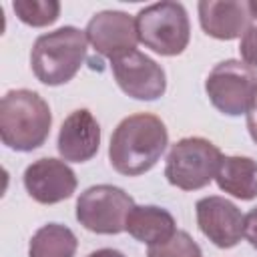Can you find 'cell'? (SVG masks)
I'll use <instances>...</instances> for the list:
<instances>
[{"label": "cell", "instance_id": "cell-1", "mask_svg": "<svg viewBox=\"0 0 257 257\" xmlns=\"http://www.w3.org/2000/svg\"><path fill=\"white\" fill-rule=\"evenodd\" d=\"M167 143L165 122L151 112H137L116 124L108 145V161L116 173L139 177L157 165Z\"/></svg>", "mask_w": 257, "mask_h": 257}, {"label": "cell", "instance_id": "cell-2", "mask_svg": "<svg viewBox=\"0 0 257 257\" xmlns=\"http://www.w3.org/2000/svg\"><path fill=\"white\" fill-rule=\"evenodd\" d=\"M48 102L34 90H8L0 100V139L12 151H34L50 135Z\"/></svg>", "mask_w": 257, "mask_h": 257}, {"label": "cell", "instance_id": "cell-3", "mask_svg": "<svg viewBox=\"0 0 257 257\" xmlns=\"http://www.w3.org/2000/svg\"><path fill=\"white\" fill-rule=\"evenodd\" d=\"M86 34L74 26H62L34 40L30 66L34 76L48 84H66L86 58Z\"/></svg>", "mask_w": 257, "mask_h": 257}, {"label": "cell", "instance_id": "cell-4", "mask_svg": "<svg viewBox=\"0 0 257 257\" xmlns=\"http://www.w3.org/2000/svg\"><path fill=\"white\" fill-rule=\"evenodd\" d=\"M139 42L163 56L181 54L191 38V24L181 2H157L139 10L137 18Z\"/></svg>", "mask_w": 257, "mask_h": 257}, {"label": "cell", "instance_id": "cell-5", "mask_svg": "<svg viewBox=\"0 0 257 257\" xmlns=\"http://www.w3.org/2000/svg\"><path fill=\"white\" fill-rule=\"evenodd\" d=\"M223 161L217 145L203 137H187L177 141L165 163L167 181L183 191H197L209 185Z\"/></svg>", "mask_w": 257, "mask_h": 257}, {"label": "cell", "instance_id": "cell-6", "mask_svg": "<svg viewBox=\"0 0 257 257\" xmlns=\"http://www.w3.org/2000/svg\"><path fill=\"white\" fill-rule=\"evenodd\" d=\"M205 92L219 112L227 116L247 114L257 102V72L241 60H223L207 74Z\"/></svg>", "mask_w": 257, "mask_h": 257}, {"label": "cell", "instance_id": "cell-7", "mask_svg": "<svg viewBox=\"0 0 257 257\" xmlns=\"http://www.w3.org/2000/svg\"><path fill=\"white\" fill-rule=\"evenodd\" d=\"M135 201L128 193L114 185H94L76 199L78 223L100 235H116L126 229V217Z\"/></svg>", "mask_w": 257, "mask_h": 257}, {"label": "cell", "instance_id": "cell-8", "mask_svg": "<svg viewBox=\"0 0 257 257\" xmlns=\"http://www.w3.org/2000/svg\"><path fill=\"white\" fill-rule=\"evenodd\" d=\"M110 68L120 90L137 100H155L167 90V76L161 64L139 50L110 60Z\"/></svg>", "mask_w": 257, "mask_h": 257}, {"label": "cell", "instance_id": "cell-9", "mask_svg": "<svg viewBox=\"0 0 257 257\" xmlns=\"http://www.w3.org/2000/svg\"><path fill=\"white\" fill-rule=\"evenodd\" d=\"M84 34L92 48L110 60L137 50L139 42L135 18L120 10H102L94 14L86 24Z\"/></svg>", "mask_w": 257, "mask_h": 257}, {"label": "cell", "instance_id": "cell-10", "mask_svg": "<svg viewBox=\"0 0 257 257\" xmlns=\"http://www.w3.org/2000/svg\"><path fill=\"white\" fill-rule=\"evenodd\" d=\"M195 213L201 233L219 249H231L241 241L245 217L229 199L217 195L203 197L197 201Z\"/></svg>", "mask_w": 257, "mask_h": 257}, {"label": "cell", "instance_id": "cell-11", "mask_svg": "<svg viewBox=\"0 0 257 257\" xmlns=\"http://www.w3.org/2000/svg\"><path fill=\"white\" fill-rule=\"evenodd\" d=\"M24 187L36 203L54 205L72 197L76 191V175L64 161L44 157L26 167Z\"/></svg>", "mask_w": 257, "mask_h": 257}, {"label": "cell", "instance_id": "cell-12", "mask_svg": "<svg viewBox=\"0 0 257 257\" xmlns=\"http://www.w3.org/2000/svg\"><path fill=\"white\" fill-rule=\"evenodd\" d=\"M100 124L88 108L72 110L58 131V153L64 161L86 163L98 153Z\"/></svg>", "mask_w": 257, "mask_h": 257}, {"label": "cell", "instance_id": "cell-13", "mask_svg": "<svg viewBox=\"0 0 257 257\" xmlns=\"http://www.w3.org/2000/svg\"><path fill=\"white\" fill-rule=\"evenodd\" d=\"M197 8L201 28L205 34L217 40H233L243 36L253 20L249 4L239 0H203Z\"/></svg>", "mask_w": 257, "mask_h": 257}, {"label": "cell", "instance_id": "cell-14", "mask_svg": "<svg viewBox=\"0 0 257 257\" xmlns=\"http://www.w3.org/2000/svg\"><path fill=\"white\" fill-rule=\"evenodd\" d=\"M137 241L151 245H159L169 241L177 233V223L173 215L157 205H135L126 217V229Z\"/></svg>", "mask_w": 257, "mask_h": 257}, {"label": "cell", "instance_id": "cell-15", "mask_svg": "<svg viewBox=\"0 0 257 257\" xmlns=\"http://www.w3.org/2000/svg\"><path fill=\"white\" fill-rule=\"evenodd\" d=\"M217 187L241 201L257 197V161L251 157H223L215 175Z\"/></svg>", "mask_w": 257, "mask_h": 257}, {"label": "cell", "instance_id": "cell-16", "mask_svg": "<svg viewBox=\"0 0 257 257\" xmlns=\"http://www.w3.org/2000/svg\"><path fill=\"white\" fill-rule=\"evenodd\" d=\"M76 247V235L68 227L60 223H48L32 235L28 257H74Z\"/></svg>", "mask_w": 257, "mask_h": 257}, {"label": "cell", "instance_id": "cell-17", "mask_svg": "<svg viewBox=\"0 0 257 257\" xmlns=\"http://www.w3.org/2000/svg\"><path fill=\"white\" fill-rule=\"evenodd\" d=\"M12 8L28 26H48L60 14V2L56 0H16Z\"/></svg>", "mask_w": 257, "mask_h": 257}, {"label": "cell", "instance_id": "cell-18", "mask_svg": "<svg viewBox=\"0 0 257 257\" xmlns=\"http://www.w3.org/2000/svg\"><path fill=\"white\" fill-rule=\"evenodd\" d=\"M147 257H203V253L187 231H177L169 241L151 245Z\"/></svg>", "mask_w": 257, "mask_h": 257}, {"label": "cell", "instance_id": "cell-19", "mask_svg": "<svg viewBox=\"0 0 257 257\" xmlns=\"http://www.w3.org/2000/svg\"><path fill=\"white\" fill-rule=\"evenodd\" d=\"M243 62L249 64L251 68H257V24H251L245 34L241 36V44H239Z\"/></svg>", "mask_w": 257, "mask_h": 257}, {"label": "cell", "instance_id": "cell-20", "mask_svg": "<svg viewBox=\"0 0 257 257\" xmlns=\"http://www.w3.org/2000/svg\"><path fill=\"white\" fill-rule=\"evenodd\" d=\"M243 235L249 241V245L253 249H257V207L251 209L245 215V225H243Z\"/></svg>", "mask_w": 257, "mask_h": 257}, {"label": "cell", "instance_id": "cell-21", "mask_svg": "<svg viewBox=\"0 0 257 257\" xmlns=\"http://www.w3.org/2000/svg\"><path fill=\"white\" fill-rule=\"evenodd\" d=\"M247 128H249V135L251 139L257 143V102L251 106V110L247 112Z\"/></svg>", "mask_w": 257, "mask_h": 257}, {"label": "cell", "instance_id": "cell-22", "mask_svg": "<svg viewBox=\"0 0 257 257\" xmlns=\"http://www.w3.org/2000/svg\"><path fill=\"white\" fill-rule=\"evenodd\" d=\"M86 257H126V255H122V253L116 251V249H98V251H92V253L86 255Z\"/></svg>", "mask_w": 257, "mask_h": 257}, {"label": "cell", "instance_id": "cell-23", "mask_svg": "<svg viewBox=\"0 0 257 257\" xmlns=\"http://www.w3.org/2000/svg\"><path fill=\"white\" fill-rule=\"evenodd\" d=\"M247 4H249L251 18H253V20H257V0H251V2H247Z\"/></svg>", "mask_w": 257, "mask_h": 257}]
</instances>
